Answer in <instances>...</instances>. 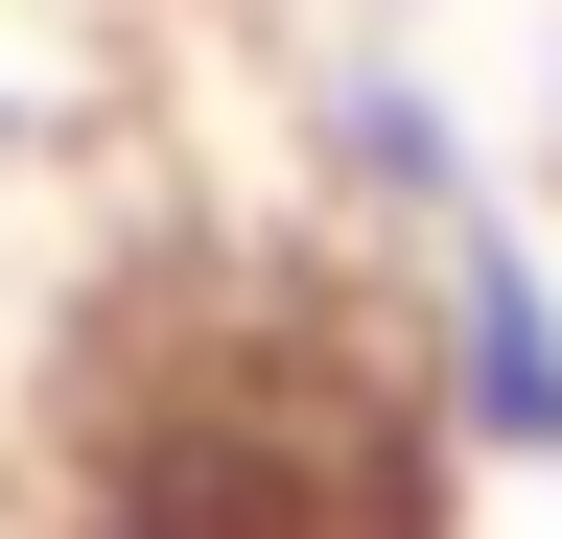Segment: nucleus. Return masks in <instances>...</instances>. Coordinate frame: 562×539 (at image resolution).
<instances>
[{
	"label": "nucleus",
	"mask_w": 562,
	"mask_h": 539,
	"mask_svg": "<svg viewBox=\"0 0 562 539\" xmlns=\"http://www.w3.org/2000/svg\"><path fill=\"white\" fill-rule=\"evenodd\" d=\"M446 352H469V423L516 469H562V282H539V235L446 212Z\"/></svg>",
	"instance_id": "f257e3e1"
}]
</instances>
